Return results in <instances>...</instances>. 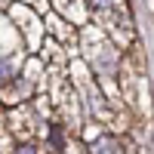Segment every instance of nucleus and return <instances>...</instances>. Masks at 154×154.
I'll list each match as a JSON object with an SVG mask.
<instances>
[{
	"label": "nucleus",
	"mask_w": 154,
	"mask_h": 154,
	"mask_svg": "<svg viewBox=\"0 0 154 154\" xmlns=\"http://www.w3.org/2000/svg\"><path fill=\"white\" fill-rule=\"evenodd\" d=\"M16 154H34V148H28V145H22V148H19Z\"/></svg>",
	"instance_id": "nucleus-3"
},
{
	"label": "nucleus",
	"mask_w": 154,
	"mask_h": 154,
	"mask_svg": "<svg viewBox=\"0 0 154 154\" xmlns=\"http://www.w3.org/2000/svg\"><path fill=\"white\" fill-rule=\"evenodd\" d=\"M9 71H12V59H3V62H0V80H6Z\"/></svg>",
	"instance_id": "nucleus-2"
},
{
	"label": "nucleus",
	"mask_w": 154,
	"mask_h": 154,
	"mask_svg": "<svg viewBox=\"0 0 154 154\" xmlns=\"http://www.w3.org/2000/svg\"><path fill=\"white\" fill-rule=\"evenodd\" d=\"M86 3L93 6L96 12H108V9H114V6H117L120 0H86Z\"/></svg>",
	"instance_id": "nucleus-1"
}]
</instances>
